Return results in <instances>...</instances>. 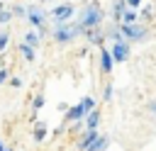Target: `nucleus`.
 <instances>
[{"label": "nucleus", "mask_w": 156, "mask_h": 151, "mask_svg": "<svg viewBox=\"0 0 156 151\" xmlns=\"http://www.w3.org/2000/svg\"><path fill=\"white\" fill-rule=\"evenodd\" d=\"M102 17H105V10L98 5V2H88L85 5V10L80 12V17H78V29H80V34H85L88 29H93V27H100L102 24Z\"/></svg>", "instance_id": "obj_1"}, {"label": "nucleus", "mask_w": 156, "mask_h": 151, "mask_svg": "<svg viewBox=\"0 0 156 151\" xmlns=\"http://www.w3.org/2000/svg\"><path fill=\"white\" fill-rule=\"evenodd\" d=\"M80 34V29H78V24H56V29H54V41L56 44H68V41H73V37H78Z\"/></svg>", "instance_id": "obj_2"}, {"label": "nucleus", "mask_w": 156, "mask_h": 151, "mask_svg": "<svg viewBox=\"0 0 156 151\" xmlns=\"http://www.w3.org/2000/svg\"><path fill=\"white\" fill-rule=\"evenodd\" d=\"M119 29H122V34H124V39H132V41H141L144 37H146V27L144 24H119Z\"/></svg>", "instance_id": "obj_3"}, {"label": "nucleus", "mask_w": 156, "mask_h": 151, "mask_svg": "<svg viewBox=\"0 0 156 151\" xmlns=\"http://www.w3.org/2000/svg\"><path fill=\"white\" fill-rule=\"evenodd\" d=\"M51 17H54L56 24H66V22L73 17V5H56V7L51 10Z\"/></svg>", "instance_id": "obj_4"}, {"label": "nucleus", "mask_w": 156, "mask_h": 151, "mask_svg": "<svg viewBox=\"0 0 156 151\" xmlns=\"http://www.w3.org/2000/svg\"><path fill=\"white\" fill-rule=\"evenodd\" d=\"M27 19H29V24H34L37 29H41V27H46V12L41 10V7H27Z\"/></svg>", "instance_id": "obj_5"}, {"label": "nucleus", "mask_w": 156, "mask_h": 151, "mask_svg": "<svg viewBox=\"0 0 156 151\" xmlns=\"http://www.w3.org/2000/svg\"><path fill=\"white\" fill-rule=\"evenodd\" d=\"M110 51H112V56H115L117 63H122V61L129 58V44H127V41H112Z\"/></svg>", "instance_id": "obj_6"}, {"label": "nucleus", "mask_w": 156, "mask_h": 151, "mask_svg": "<svg viewBox=\"0 0 156 151\" xmlns=\"http://www.w3.org/2000/svg\"><path fill=\"white\" fill-rule=\"evenodd\" d=\"M98 139H100L98 129H85V132L80 134V139H78V149H80V151H88V149H90Z\"/></svg>", "instance_id": "obj_7"}, {"label": "nucleus", "mask_w": 156, "mask_h": 151, "mask_svg": "<svg viewBox=\"0 0 156 151\" xmlns=\"http://www.w3.org/2000/svg\"><path fill=\"white\" fill-rule=\"evenodd\" d=\"M85 117H88V110L83 107V102H78V105L66 110V122H83Z\"/></svg>", "instance_id": "obj_8"}, {"label": "nucleus", "mask_w": 156, "mask_h": 151, "mask_svg": "<svg viewBox=\"0 0 156 151\" xmlns=\"http://www.w3.org/2000/svg\"><path fill=\"white\" fill-rule=\"evenodd\" d=\"M112 66H115V56H112L110 49L102 46V49H100V71H102V73H110Z\"/></svg>", "instance_id": "obj_9"}, {"label": "nucleus", "mask_w": 156, "mask_h": 151, "mask_svg": "<svg viewBox=\"0 0 156 151\" xmlns=\"http://www.w3.org/2000/svg\"><path fill=\"white\" fill-rule=\"evenodd\" d=\"M85 37H88V41H90V44H102V41H105V37H107V32H105L102 27H93V29H88V32H85Z\"/></svg>", "instance_id": "obj_10"}, {"label": "nucleus", "mask_w": 156, "mask_h": 151, "mask_svg": "<svg viewBox=\"0 0 156 151\" xmlns=\"http://www.w3.org/2000/svg\"><path fill=\"white\" fill-rule=\"evenodd\" d=\"M127 0H115V5H112V19L117 22V24H122V17H124V12H127Z\"/></svg>", "instance_id": "obj_11"}, {"label": "nucleus", "mask_w": 156, "mask_h": 151, "mask_svg": "<svg viewBox=\"0 0 156 151\" xmlns=\"http://www.w3.org/2000/svg\"><path fill=\"white\" fill-rule=\"evenodd\" d=\"M98 124H100V112H98V110L88 112V117H85V129H98Z\"/></svg>", "instance_id": "obj_12"}, {"label": "nucleus", "mask_w": 156, "mask_h": 151, "mask_svg": "<svg viewBox=\"0 0 156 151\" xmlns=\"http://www.w3.org/2000/svg\"><path fill=\"white\" fill-rule=\"evenodd\" d=\"M32 136H34V141H44V139H46V124H44V122H37Z\"/></svg>", "instance_id": "obj_13"}, {"label": "nucleus", "mask_w": 156, "mask_h": 151, "mask_svg": "<svg viewBox=\"0 0 156 151\" xmlns=\"http://www.w3.org/2000/svg\"><path fill=\"white\" fill-rule=\"evenodd\" d=\"M141 15L136 12V10H132V7H127V12H124V17H122V24H136V19H139Z\"/></svg>", "instance_id": "obj_14"}, {"label": "nucleus", "mask_w": 156, "mask_h": 151, "mask_svg": "<svg viewBox=\"0 0 156 151\" xmlns=\"http://www.w3.org/2000/svg\"><path fill=\"white\" fill-rule=\"evenodd\" d=\"M20 54H22V58H24V61H34V46H29L27 41H22V44H20Z\"/></svg>", "instance_id": "obj_15"}, {"label": "nucleus", "mask_w": 156, "mask_h": 151, "mask_svg": "<svg viewBox=\"0 0 156 151\" xmlns=\"http://www.w3.org/2000/svg\"><path fill=\"white\" fill-rule=\"evenodd\" d=\"M107 144H110V139H107L105 134H100V139H98V141H95L88 151H105V149H107Z\"/></svg>", "instance_id": "obj_16"}, {"label": "nucleus", "mask_w": 156, "mask_h": 151, "mask_svg": "<svg viewBox=\"0 0 156 151\" xmlns=\"http://www.w3.org/2000/svg\"><path fill=\"white\" fill-rule=\"evenodd\" d=\"M24 41H27L29 46H39L41 37H39V32H27V34H24Z\"/></svg>", "instance_id": "obj_17"}, {"label": "nucleus", "mask_w": 156, "mask_h": 151, "mask_svg": "<svg viewBox=\"0 0 156 151\" xmlns=\"http://www.w3.org/2000/svg\"><path fill=\"white\" fill-rule=\"evenodd\" d=\"M12 17H15V12H12V10H0V24H7Z\"/></svg>", "instance_id": "obj_18"}, {"label": "nucleus", "mask_w": 156, "mask_h": 151, "mask_svg": "<svg viewBox=\"0 0 156 151\" xmlns=\"http://www.w3.org/2000/svg\"><path fill=\"white\" fill-rule=\"evenodd\" d=\"M7 44H10V34L7 32H0V51H5Z\"/></svg>", "instance_id": "obj_19"}, {"label": "nucleus", "mask_w": 156, "mask_h": 151, "mask_svg": "<svg viewBox=\"0 0 156 151\" xmlns=\"http://www.w3.org/2000/svg\"><path fill=\"white\" fill-rule=\"evenodd\" d=\"M80 102H83V107H85L88 112H93V110H95V100H93V97H83Z\"/></svg>", "instance_id": "obj_20"}, {"label": "nucleus", "mask_w": 156, "mask_h": 151, "mask_svg": "<svg viewBox=\"0 0 156 151\" xmlns=\"http://www.w3.org/2000/svg\"><path fill=\"white\" fill-rule=\"evenodd\" d=\"M32 105H34V112H39V110H41V107H44V95H37V97H34V102H32Z\"/></svg>", "instance_id": "obj_21"}, {"label": "nucleus", "mask_w": 156, "mask_h": 151, "mask_svg": "<svg viewBox=\"0 0 156 151\" xmlns=\"http://www.w3.org/2000/svg\"><path fill=\"white\" fill-rule=\"evenodd\" d=\"M151 15H154V7H151V5H146V7L141 10V19H151Z\"/></svg>", "instance_id": "obj_22"}, {"label": "nucleus", "mask_w": 156, "mask_h": 151, "mask_svg": "<svg viewBox=\"0 0 156 151\" xmlns=\"http://www.w3.org/2000/svg\"><path fill=\"white\" fill-rule=\"evenodd\" d=\"M12 12H15V15H20V17H24V15H27V10H24L22 5H15V7H12Z\"/></svg>", "instance_id": "obj_23"}, {"label": "nucleus", "mask_w": 156, "mask_h": 151, "mask_svg": "<svg viewBox=\"0 0 156 151\" xmlns=\"http://www.w3.org/2000/svg\"><path fill=\"white\" fill-rule=\"evenodd\" d=\"M144 0H127V5L132 7V10H139V5H141Z\"/></svg>", "instance_id": "obj_24"}, {"label": "nucleus", "mask_w": 156, "mask_h": 151, "mask_svg": "<svg viewBox=\"0 0 156 151\" xmlns=\"http://www.w3.org/2000/svg\"><path fill=\"white\" fill-rule=\"evenodd\" d=\"M7 76H10V73H7V68H0V85H2V83H7Z\"/></svg>", "instance_id": "obj_25"}, {"label": "nucleus", "mask_w": 156, "mask_h": 151, "mask_svg": "<svg viewBox=\"0 0 156 151\" xmlns=\"http://www.w3.org/2000/svg\"><path fill=\"white\" fill-rule=\"evenodd\" d=\"M10 85H12V88H20L22 80H20V78H10Z\"/></svg>", "instance_id": "obj_26"}, {"label": "nucleus", "mask_w": 156, "mask_h": 151, "mask_svg": "<svg viewBox=\"0 0 156 151\" xmlns=\"http://www.w3.org/2000/svg\"><path fill=\"white\" fill-rule=\"evenodd\" d=\"M102 97H105V100H110V97H112V85H107V88H105V95H102Z\"/></svg>", "instance_id": "obj_27"}, {"label": "nucleus", "mask_w": 156, "mask_h": 151, "mask_svg": "<svg viewBox=\"0 0 156 151\" xmlns=\"http://www.w3.org/2000/svg\"><path fill=\"white\" fill-rule=\"evenodd\" d=\"M149 112H156V100H151V102H149Z\"/></svg>", "instance_id": "obj_28"}, {"label": "nucleus", "mask_w": 156, "mask_h": 151, "mask_svg": "<svg viewBox=\"0 0 156 151\" xmlns=\"http://www.w3.org/2000/svg\"><path fill=\"white\" fill-rule=\"evenodd\" d=\"M5 149H7V146H5V144H2V141H0V151H5Z\"/></svg>", "instance_id": "obj_29"}, {"label": "nucleus", "mask_w": 156, "mask_h": 151, "mask_svg": "<svg viewBox=\"0 0 156 151\" xmlns=\"http://www.w3.org/2000/svg\"><path fill=\"white\" fill-rule=\"evenodd\" d=\"M85 2H93V0H85Z\"/></svg>", "instance_id": "obj_30"}, {"label": "nucleus", "mask_w": 156, "mask_h": 151, "mask_svg": "<svg viewBox=\"0 0 156 151\" xmlns=\"http://www.w3.org/2000/svg\"><path fill=\"white\" fill-rule=\"evenodd\" d=\"M5 151H12V149H5Z\"/></svg>", "instance_id": "obj_31"}]
</instances>
